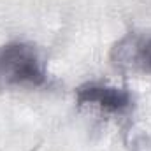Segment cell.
I'll list each match as a JSON object with an SVG mask.
<instances>
[{"mask_svg": "<svg viewBox=\"0 0 151 151\" xmlns=\"http://www.w3.org/2000/svg\"><path fill=\"white\" fill-rule=\"evenodd\" d=\"M44 83L46 70L34 46L23 42L0 46V84L40 86Z\"/></svg>", "mask_w": 151, "mask_h": 151, "instance_id": "obj_1", "label": "cell"}, {"mask_svg": "<svg viewBox=\"0 0 151 151\" xmlns=\"http://www.w3.org/2000/svg\"><path fill=\"white\" fill-rule=\"evenodd\" d=\"M116 65L151 74V35L128 34L113 47Z\"/></svg>", "mask_w": 151, "mask_h": 151, "instance_id": "obj_2", "label": "cell"}, {"mask_svg": "<svg viewBox=\"0 0 151 151\" xmlns=\"http://www.w3.org/2000/svg\"><path fill=\"white\" fill-rule=\"evenodd\" d=\"M76 99L79 104H93L107 113H123L132 106V97L127 90L97 83H88L77 88Z\"/></svg>", "mask_w": 151, "mask_h": 151, "instance_id": "obj_3", "label": "cell"}]
</instances>
